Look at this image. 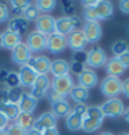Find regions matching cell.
Returning a JSON list of instances; mask_svg holds the SVG:
<instances>
[{
	"label": "cell",
	"instance_id": "7dc6e473",
	"mask_svg": "<svg viewBox=\"0 0 129 135\" xmlns=\"http://www.w3.org/2000/svg\"><path fill=\"white\" fill-rule=\"evenodd\" d=\"M8 73H10V70H7V68H2V70H0V82H2V84L6 82V78L8 75Z\"/></svg>",
	"mask_w": 129,
	"mask_h": 135
},
{
	"label": "cell",
	"instance_id": "ba28073f",
	"mask_svg": "<svg viewBox=\"0 0 129 135\" xmlns=\"http://www.w3.org/2000/svg\"><path fill=\"white\" fill-rule=\"evenodd\" d=\"M107 63V54L100 46H95L87 52V60H86V66L89 68H100Z\"/></svg>",
	"mask_w": 129,
	"mask_h": 135
},
{
	"label": "cell",
	"instance_id": "816d5d0a",
	"mask_svg": "<svg viewBox=\"0 0 129 135\" xmlns=\"http://www.w3.org/2000/svg\"><path fill=\"white\" fill-rule=\"evenodd\" d=\"M100 135H114L112 132H108V131H106V132H101Z\"/></svg>",
	"mask_w": 129,
	"mask_h": 135
},
{
	"label": "cell",
	"instance_id": "f1b7e54d",
	"mask_svg": "<svg viewBox=\"0 0 129 135\" xmlns=\"http://www.w3.org/2000/svg\"><path fill=\"white\" fill-rule=\"evenodd\" d=\"M35 6H36L39 13L49 14L57 7V2L56 0H38V2H35Z\"/></svg>",
	"mask_w": 129,
	"mask_h": 135
},
{
	"label": "cell",
	"instance_id": "8d00e7d4",
	"mask_svg": "<svg viewBox=\"0 0 129 135\" xmlns=\"http://www.w3.org/2000/svg\"><path fill=\"white\" fill-rule=\"evenodd\" d=\"M31 2L29 0H11V7L13 8H17V10H19V11H25V10L31 6Z\"/></svg>",
	"mask_w": 129,
	"mask_h": 135
},
{
	"label": "cell",
	"instance_id": "7bdbcfd3",
	"mask_svg": "<svg viewBox=\"0 0 129 135\" xmlns=\"http://www.w3.org/2000/svg\"><path fill=\"white\" fill-rule=\"evenodd\" d=\"M121 93L123 96H126L129 99V77L126 79H123L122 81V89H121Z\"/></svg>",
	"mask_w": 129,
	"mask_h": 135
},
{
	"label": "cell",
	"instance_id": "f35d334b",
	"mask_svg": "<svg viewBox=\"0 0 129 135\" xmlns=\"http://www.w3.org/2000/svg\"><path fill=\"white\" fill-rule=\"evenodd\" d=\"M61 6H63V11L67 13V17H69V14H72L75 11V7H74L75 4H74V2H71V0H63Z\"/></svg>",
	"mask_w": 129,
	"mask_h": 135
},
{
	"label": "cell",
	"instance_id": "f5cc1de1",
	"mask_svg": "<svg viewBox=\"0 0 129 135\" xmlns=\"http://www.w3.org/2000/svg\"><path fill=\"white\" fill-rule=\"evenodd\" d=\"M0 135H8V134H7L6 129H3V131H0Z\"/></svg>",
	"mask_w": 129,
	"mask_h": 135
},
{
	"label": "cell",
	"instance_id": "484cf974",
	"mask_svg": "<svg viewBox=\"0 0 129 135\" xmlns=\"http://www.w3.org/2000/svg\"><path fill=\"white\" fill-rule=\"evenodd\" d=\"M0 113L4 114L8 121H16V118L18 117V114L21 112H19V109H18V104L7 102L4 104H0Z\"/></svg>",
	"mask_w": 129,
	"mask_h": 135
},
{
	"label": "cell",
	"instance_id": "11a10c76",
	"mask_svg": "<svg viewBox=\"0 0 129 135\" xmlns=\"http://www.w3.org/2000/svg\"><path fill=\"white\" fill-rule=\"evenodd\" d=\"M121 135H129V132H123V134H121Z\"/></svg>",
	"mask_w": 129,
	"mask_h": 135
},
{
	"label": "cell",
	"instance_id": "f907efd6",
	"mask_svg": "<svg viewBox=\"0 0 129 135\" xmlns=\"http://www.w3.org/2000/svg\"><path fill=\"white\" fill-rule=\"evenodd\" d=\"M122 116H123V120H125L126 123H129V107H126V109H125V112H123Z\"/></svg>",
	"mask_w": 129,
	"mask_h": 135
},
{
	"label": "cell",
	"instance_id": "30bf717a",
	"mask_svg": "<svg viewBox=\"0 0 129 135\" xmlns=\"http://www.w3.org/2000/svg\"><path fill=\"white\" fill-rule=\"evenodd\" d=\"M81 31L85 35L87 43H96L97 41H100L103 31H101V25L100 22H92V21H85L82 25Z\"/></svg>",
	"mask_w": 129,
	"mask_h": 135
},
{
	"label": "cell",
	"instance_id": "cb8c5ba5",
	"mask_svg": "<svg viewBox=\"0 0 129 135\" xmlns=\"http://www.w3.org/2000/svg\"><path fill=\"white\" fill-rule=\"evenodd\" d=\"M69 96L74 102L76 104H85L87 100H89V91L82 86H79V85H75V86L72 88V91L69 92Z\"/></svg>",
	"mask_w": 129,
	"mask_h": 135
},
{
	"label": "cell",
	"instance_id": "9a60e30c",
	"mask_svg": "<svg viewBox=\"0 0 129 135\" xmlns=\"http://www.w3.org/2000/svg\"><path fill=\"white\" fill-rule=\"evenodd\" d=\"M67 36H63L60 33H56L54 32L53 35L47 36V50L53 53V54H57V53H61L67 49Z\"/></svg>",
	"mask_w": 129,
	"mask_h": 135
},
{
	"label": "cell",
	"instance_id": "f546056e",
	"mask_svg": "<svg viewBox=\"0 0 129 135\" xmlns=\"http://www.w3.org/2000/svg\"><path fill=\"white\" fill-rule=\"evenodd\" d=\"M111 50L114 53V57H118V56H121V54L126 53L129 50V45L125 41H117V42L112 43Z\"/></svg>",
	"mask_w": 129,
	"mask_h": 135
},
{
	"label": "cell",
	"instance_id": "4316f807",
	"mask_svg": "<svg viewBox=\"0 0 129 135\" xmlns=\"http://www.w3.org/2000/svg\"><path fill=\"white\" fill-rule=\"evenodd\" d=\"M14 123H16L18 127H21L22 129L28 131V129L32 128V126H33V116L32 114H28V113H19Z\"/></svg>",
	"mask_w": 129,
	"mask_h": 135
},
{
	"label": "cell",
	"instance_id": "d6986e66",
	"mask_svg": "<svg viewBox=\"0 0 129 135\" xmlns=\"http://www.w3.org/2000/svg\"><path fill=\"white\" fill-rule=\"evenodd\" d=\"M69 61L64 59H56L53 60L51 64H50V73L53 74L54 78L57 77H64V75H69Z\"/></svg>",
	"mask_w": 129,
	"mask_h": 135
},
{
	"label": "cell",
	"instance_id": "e575fe53",
	"mask_svg": "<svg viewBox=\"0 0 129 135\" xmlns=\"http://www.w3.org/2000/svg\"><path fill=\"white\" fill-rule=\"evenodd\" d=\"M86 60H87V52H85V50L74 52L72 53V59H71L72 63H79V64L86 66Z\"/></svg>",
	"mask_w": 129,
	"mask_h": 135
},
{
	"label": "cell",
	"instance_id": "83f0119b",
	"mask_svg": "<svg viewBox=\"0 0 129 135\" xmlns=\"http://www.w3.org/2000/svg\"><path fill=\"white\" fill-rule=\"evenodd\" d=\"M103 121L101 120H95V118H90V117H83V121H82V128L85 132H95L97 131L99 128L101 127Z\"/></svg>",
	"mask_w": 129,
	"mask_h": 135
},
{
	"label": "cell",
	"instance_id": "1f68e13d",
	"mask_svg": "<svg viewBox=\"0 0 129 135\" xmlns=\"http://www.w3.org/2000/svg\"><path fill=\"white\" fill-rule=\"evenodd\" d=\"M22 93H24V91H22L21 86L8 89V102L14 103V104H18L19 99H21V96H22Z\"/></svg>",
	"mask_w": 129,
	"mask_h": 135
},
{
	"label": "cell",
	"instance_id": "d6a6232c",
	"mask_svg": "<svg viewBox=\"0 0 129 135\" xmlns=\"http://www.w3.org/2000/svg\"><path fill=\"white\" fill-rule=\"evenodd\" d=\"M4 85H7L8 89L11 88H17V86H21L19 85V77H18V73L16 71H10L8 75L6 78V82H4Z\"/></svg>",
	"mask_w": 129,
	"mask_h": 135
},
{
	"label": "cell",
	"instance_id": "bcb514c9",
	"mask_svg": "<svg viewBox=\"0 0 129 135\" xmlns=\"http://www.w3.org/2000/svg\"><path fill=\"white\" fill-rule=\"evenodd\" d=\"M97 3H99V0H89V2H87V0H83L82 6L85 8H87V7H96Z\"/></svg>",
	"mask_w": 129,
	"mask_h": 135
},
{
	"label": "cell",
	"instance_id": "8992f818",
	"mask_svg": "<svg viewBox=\"0 0 129 135\" xmlns=\"http://www.w3.org/2000/svg\"><path fill=\"white\" fill-rule=\"evenodd\" d=\"M35 27H36L35 31H38L44 36H50L56 32V18L50 14H40L35 21Z\"/></svg>",
	"mask_w": 129,
	"mask_h": 135
},
{
	"label": "cell",
	"instance_id": "9f6ffc18",
	"mask_svg": "<svg viewBox=\"0 0 129 135\" xmlns=\"http://www.w3.org/2000/svg\"><path fill=\"white\" fill-rule=\"evenodd\" d=\"M128 33H129V27H128Z\"/></svg>",
	"mask_w": 129,
	"mask_h": 135
},
{
	"label": "cell",
	"instance_id": "d590c367",
	"mask_svg": "<svg viewBox=\"0 0 129 135\" xmlns=\"http://www.w3.org/2000/svg\"><path fill=\"white\" fill-rule=\"evenodd\" d=\"M6 131H7L8 135H27V131H25V129H22L21 127H18L16 123L8 124L7 128H6Z\"/></svg>",
	"mask_w": 129,
	"mask_h": 135
},
{
	"label": "cell",
	"instance_id": "7402d4cb",
	"mask_svg": "<svg viewBox=\"0 0 129 135\" xmlns=\"http://www.w3.org/2000/svg\"><path fill=\"white\" fill-rule=\"evenodd\" d=\"M104 67H106V71L108 74V77H118V78H120V75L125 73V70H126L120 63V60L117 57L107 59V63L104 64Z\"/></svg>",
	"mask_w": 129,
	"mask_h": 135
},
{
	"label": "cell",
	"instance_id": "7c38bea8",
	"mask_svg": "<svg viewBox=\"0 0 129 135\" xmlns=\"http://www.w3.org/2000/svg\"><path fill=\"white\" fill-rule=\"evenodd\" d=\"M31 57H32V52L29 50V47L25 45V42H21L11 50V60L13 63L18 64V66L28 64Z\"/></svg>",
	"mask_w": 129,
	"mask_h": 135
},
{
	"label": "cell",
	"instance_id": "5b68a950",
	"mask_svg": "<svg viewBox=\"0 0 129 135\" xmlns=\"http://www.w3.org/2000/svg\"><path fill=\"white\" fill-rule=\"evenodd\" d=\"M74 86H75V84H74V79H72L71 75L57 77L50 82L51 92L60 95V96H63V98H65L67 95H69V92L72 91Z\"/></svg>",
	"mask_w": 129,
	"mask_h": 135
},
{
	"label": "cell",
	"instance_id": "db71d44e",
	"mask_svg": "<svg viewBox=\"0 0 129 135\" xmlns=\"http://www.w3.org/2000/svg\"><path fill=\"white\" fill-rule=\"evenodd\" d=\"M0 47H2V33H0Z\"/></svg>",
	"mask_w": 129,
	"mask_h": 135
},
{
	"label": "cell",
	"instance_id": "603a6c76",
	"mask_svg": "<svg viewBox=\"0 0 129 135\" xmlns=\"http://www.w3.org/2000/svg\"><path fill=\"white\" fill-rule=\"evenodd\" d=\"M95 10H96V14L99 17V21H101V20H108L114 14L112 3L107 2V0H99V3L95 7Z\"/></svg>",
	"mask_w": 129,
	"mask_h": 135
},
{
	"label": "cell",
	"instance_id": "ac0fdd59",
	"mask_svg": "<svg viewBox=\"0 0 129 135\" xmlns=\"http://www.w3.org/2000/svg\"><path fill=\"white\" fill-rule=\"evenodd\" d=\"M38 107V100L35 99L31 93L28 92H24L21 99L18 102V109L21 113H28V114H32Z\"/></svg>",
	"mask_w": 129,
	"mask_h": 135
},
{
	"label": "cell",
	"instance_id": "e0dca14e",
	"mask_svg": "<svg viewBox=\"0 0 129 135\" xmlns=\"http://www.w3.org/2000/svg\"><path fill=\"white\" fill-rule=\"evenodd\" d=\"M18 77H19V85L22 88H27V86H32L33 85L38 74L29 64H24L18 71Z\"/></svg>",
	"mask_w": 129,
	"mask_h": 135
},
{
	"label": "cell",
	"instance_id": "2e32d148",
	"mask_svg": "<svg viewBox=\"0 0 129 135\" xmlns=\"http://www.w3.org/2000/svg\"><path fill=\"white\" fill-rule=\"evenodd\" d=\"M99 82V77H97V74L95 70H92V68H89L86 67L83 71L78 75V84H79V86H82V88H85V89H92L93 86H96Z\"/></svg>",
	"mask_w": 129,
	"mask_h": 135
},
{
	"label": "cell",
	"instance_id": "60d3db41",
	"mask_svg": "<svg viewBox=\"0 0 129 135\" xmlns=\"http://www.w3.org/2000/svg\"><path fill=\"white\" fill-rule=\"evenodd\" d=\"M8 102V88H0V104Z\"/></svg>",
	"mask_w": 129,
	"mask_h": 135
},
{
	"label": "cell",
	"instance_id": "6da1fadb",
	"mask_svg": "<svg viewBox=\"0 0 129 135\" xmlns=\"http://www.w3.org/2000/svg\"><path fill=\"white\" fill-rule=\"evenodd\" d=\"M86 113V106L85 104H76L75 107L71 109L65 117V127L69 131H78L82 128V121Z\"/></svg>",
	"mask_w": 129,
	"mask_h": 135
},
{
	"label": "cell",
	"instance_id": "c3c4849f",
	"mask_svg": "<svg viewBox=\"0 0 129 135\" xmlns=\"http://www.w3.org/2000/svg\"><path fill=\"white\" fill-rule=\"evenodd\" d=\"M43 135H60V132H58V129L56 127V128H50V129L43 131Z\"/></svg>",
	"mask_w": 129,
	"mask_h": 135
},
{
	"label": "cell",
	"instance_id": "ee69618b",
	"mask_svg": "<svg viewBox=\"0 0 129 135\" xmlns=\"http://www.w3.org/2000/svg\"><path fill=\"white\" fill-rule=\"evenodd\" d=\"M120 10L125 14H129V0H122V2H120Z\"/></svg>",
	"mask_w": 129,
	"mask_h": 135
},
{
	"label": "cell",
	"instance_id": "8fae6325",
	"mask_svg": "<svg viewBox=\"0 0 129 135\" xmlns=\"http://www.w3.org/2000/svg\"><path fill=\"white\" fill-rule=\"evenodd\" d=\"M56 127H57V117L51 112L42 113L38 118L33 120V126H32V128L38 129V131H42V132L50 128H56Z\"/></svg>",
	"mask_w": 129,
	"mask_h": 135
},
{
	"label": "cell",
	"instance_id": "f6af8a7d",
	"mask_svg": "<svg viewBox=\"0 0 129 135\" xmlns=\"http://www.w3.org/2000/svg\"><path fill=\"white\" fill-rule=\"evenodd\" d=\"M7 126H8V120H7V117L4 116V114L0 113V131L6 129V128H7Z\"/></svg>",
	"mask_w": 129,
	"mask_h": 135
},
{
	"label": "cell",
	"instance_id": "4dcf8cb0",
	"mask_svg": "<svg viewBox=\"0 0 129 135\" xmlns=\"http://www.w3.org/2000/svg\"><path fill=\"white\" fill-rule=\"evenodd\" d=\"M86 117H90V118H95V120H104V114L101 112L100 106H86V113H85Z\"/></svg>",
	"mask_w": 129,
	"mask_h": 135
},
{
	"label": "cell",
	"instance_id": "74e56055",
	"mask_svg": "<svg viewBox=\"0 0 129 135\" xmlns=\"http://www.w3.org/2000/svg\"><path fill=\"white\" fill-rule=\"evenodd\" d=\"M10 18V8L7 7V4L0 3V24L6 22Z\"/></svg>",
	"mask_w": 129,
	"mask_h": 135
},
{
	"label": "cell",
	"instance_id": "9c48e42d",
	"mask_svg": "<svg viewBox=\"0 0 129 135\" xmlns=\"http://www.w3.org/2000/svg\"><path fill=\"white\" fill-rule=\"evenodd\" d=\"M50 79H49L47 75H38L36 79H35L33 85L31 86V95L39 100L44 96H47V92L50 89Z\"/></svg>",
	"mask_w": 129,
	"mask_h": 135
},
{
	"label": "cell",
	"instance_id": "4fadbf2b",
	"mask_svg": "<svg viewBox=\"0 0 129 135\" xmlns=\"http://www.w3.org/2000/svg\"><path fill=\"white\" fill-rule=\"evenodd\" d=\"M86 45H87V41L81 29H75V31L71 32L67 36V46L74 52L85 50Z\"/></svg>",
	"mask_w": 129,
	"mask_h": 135
},
{
	"label": "cell",
	"instance_id": "5bb4252c",
	"mask_svg": "<svg viewBox=\"0 0 129 135\" xmlns=\"http://www.w3.org/2000/svg\"><path fill=\"white\" fill-rule=\"evenodd\" d=\"M28 64L36 71L38 75H47V73L50 71L51 60L44 54H39V56H35V57L32 56Z\"/></svg>",
	"mask_w": 129,
	"mask_h": 135
},
{
	"label": "cell",
	"instance_id": "836d02e7",
	"mask_svg": "<svg viewBox=\"0 0 129 135\" xmlns=\"http://www.w3.org/2000/svg\"><path fill=\"white\" fill-rule=\"evenodd\" d=\"M39 16H40V13L38 11V8L35 4H31V6L24 11V17H25L28 21H36Z\"/></svg>",
	"mask_w": 129,
	"mask_h": 135
},
{
	"label": "cell",
	"instance_id": "277c9868",
	"mask_svg": "<svg viewBox=\"0 0 129 135\" xmlns=\"http://www.w3.org/2000/svg\"><path fill=\"white\" fill-rule=\"evenodd\" d=\"M79 25H81V20L75 16L56 18V33H60L63 36H68Z\"/></svg>",
	"mask_w": 129,
	"mask_h": 135
},
{
	"label": "cell",
	"instance_id": "ab89813d",
	"mask_svg": "<svg viewBox=\"0 0 129 135\" xmlns=\"http://www.w3.org/2000/svg\"><path fill=\"white\" fill-rule=\"evenodd\" d=\"M69 68H71L72 73H75V74H78V75H79V74H81L83 70L86 68V66H83V64H79V63H72V61H71V63H69Z\"/></svg>",
	"mask_w": 129,
	"mask_h": 135
},
{
	"label": "cell",
	"instance_id": "52a82bcc",
	"mask_svg": "<svg viewBox=\"0 0 129 135\" xmlns=\"http://www.w3.org/2000/svg\"><path fill=\"white\" fill-rule=\"evenodd\" d=\"M25 45L31 52H43L47 49V36L39 33L38 31H32L27 35Z\"/></svg>",
	"mask_w": 129,
	"mask_h": 135
},
{
	"label": "cell",
	"instance_id": "681fc988",
	"mask_svg": "<svg viewBox=\"0 0 129 135\" xmlns=\"http://www.w3.org/2000/svg\"><path fill=\"white\" fill-rule=\"evenodd\" d=\"M27 135H43V132L38 131V129H35V128H29L27 131Z\"/></svg>",
	"mask_w": 129,
	"mask_h": 135
},
{
	"label": "cell",
	"instance_id": "b9f144b4",
	"mask_svg": "<svg viewBox=\"0 0 129 135\" xmlns=\"http://www.w3.org/2000/svg\"><path fill=\"white\" fill-rule=\"evenodd\" d=\"M117 59L120 60V63H121L125 68H128V67H129V50H128L126 53L121 54V56H118Z\"/></svg>",
	"mask_w": 129,
	"mask_h": 135
},
{
	"label": "cell",
	"instance_id": "3957f363",
	"mask_svg": "<svg viewBox=\"0 0 129 135\" xmlns=\"http://www.w3.org/2000/svg\"><path fill=\"white\" fill-rule=\"evenodd\" d=\"M122 89V81L118 77H106L100 84V91L104 96H107L108 99L117 98L118 95H121Z\"/></svg>",
	"mask_w": 129,
	"mask_h": 135
},
{
	"label": "cell",
	"instance_id": "7a4b0ae2",
	"mask_svg": "<svg viewBox=\"0 0 129 135\" xmlns=\"http://www.w3.org/2000/svg\"><path fill=\"white\" fill-rule=\"evenodd\" d=\"M101 112L104 114V117H110V118H117L121 117L123 112H125V104L120 98H111L107 99L101 106Z\"/></svg>",
	"mask_w": 129,
	"mask_h": 135
},
{
	"label": "cell",
	"instance_id": "ffe728a7",
	"mask_svg": "<svg viewBox=\"0 0 129 135\" xmlns=\"http://www.w3.org/2000/svg\"><path fill=\"white\" fill-rule=\"evenodd\" d=\"M21 35L17 33V32H13L10 29H6V31L2 32V47H6L8 50H13L14 47L19 45L21 41Z\"/></svg>",
	"mask_w": 129,
	"mask_h": 135
},
{
	"label": "cell",
	"instance_id": "44dd1931",
	"mask_svg": "<svg viewBox=\"0 0 129 135\" xmlns=\"http://www.w3.org/2000/svg\"><path fill=\"white\" fill-rule=\"evenodd\" d=\"M50 104H51V110H50V112L57 118L58 117H67L68 113L71 112V109H72L71 106H69L67 98H61V99H58V100H54Z\"/></svg>",
	"mask_w": 129,
	"mask_h": 135
},
{
	"label": "cell",
	"instance_id": "d4e9b609",
	"mask_svg": "<svg viewBox=\"0 0 129 135\" xmlns=\"http://www.w3.org/2000/svg\"><path fill=\"white\" fill-rule=\"evenodd\" d=\"M28 25H29V21L25 18V17H16V18H13L11 21L8 22V28L10 31H13V32H17L21 35V32H25L27 29H28Z\"/></svg>",
	"mask_w": 129,
	"mask_h": 135
}]
</instances>
